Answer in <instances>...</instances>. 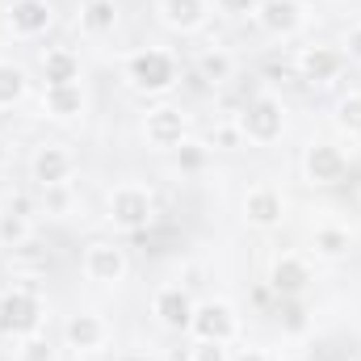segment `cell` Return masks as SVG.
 <instances>
[{"instance_id": "obj_1", "label": "cell", "mask_w": 361, "mask_h": 361, "mask_svg": "<svg viewBox=\"0 0 361 361\" xmlns=\"http://www.w3.org/2000/svg\"><path fill=\"white\" fill-rule=\"evenodd\" d=\"M122 76H126L130 89L160 97V92H169L173 85H177L180 68H177V59H173L169 51H160V47H143V51H130V55L122 59Z\"/></svg>"}, {"instance_id": "obj_2", "label": "cell", "mask_w": 361, "mask_h": 361, "mask_svg": "<svg viewBox=\"0 0 361 361\" xmlns=\"http://www.w3.org/2000/svg\"><path fill=\"white\" fill-rule=\"evenodd\" d=\"M105 219H109V227H118V231H143V227L156 219V197H152V189L139 185V180L114 185V189L105 193Z\"/></svg>"}, {"instance_id": "obj_3", "label": "cell", "mask_w": 361, "mask_h": 361, "mask_svg": "<svg viewBox=\"0 0 361 361\" xmlns=\"http://www.w3.org/2000/svg\"><path fill=\"white\" fill-rule=\"evenodd\" d=\"M42 319H47V307H42L38 290H30V286L0 290V332L4 336L25 341V336L42 332Z\"/></svg>"}, {"instance_id": "obj_4", "label": "cell", "mask_w": 361, "mask_h": 361, "mask_svg": "<svg viewBox=\"0 0 361 361\" xmlns=\"http://www.w3.org/2000/svg\"><path fill=\"white\" fill-rule=\"evenodd\" d=\"M235 122H240V130H244V143L269 147V143H277V139L286 135V105H281V97H273V92H257V97L244 105V114H240Z\"/></svg>"}, {"instance_id": "obj_5", "label": "cell", "mask_w": 361, "mask_h": 361, "mask_svg": "<svg viewBox=\"0 0 361 361\" xmlns=\"http://www.w3.org/2000/svg\"><path fill=\"white\" fill-rule=\"evenodd\" d=\"M143 139H147V147H156V152H177L180 143L189 139V114H185L180 105H156V109H147V118H143Z\"/></svg>"}, {"instance_id": "obj_6", "label": "cell", "mask_w": 361, "mask_h": 361, "mask_svg": "<svg viewBox=\"0 0 361 361\" xmlns=\"http://www.w3.org/2000/svg\"><path fill=\"white\" fill-rule=\"evenodd\" d=\"M189 332H193V341H223V345H231L240 336V315H235L231 302L210 298V302H197Z\"/></svg>"}, {"instance_id": "obj_7", "label": "cell", "mask_w": 361, "mask_h": 361, "mask_svg": "<svg viewBox=\"0 0 361 361\" xmlns=\"http://www.w3.org/2000/svg\"><path fill=\"white\" fill-rule=\"evenodd\" d=\"M193 311H197V302H193V294L185 286H160L152 294V315H156V324L164 332H189Z\"/></svg>"}, {"instance_id": "obj_8", "label": "cell", "mask_w": 361, "mask_h": 361, "mask_svg": "<svg viewBox=\"0 0 361 361\" xmlns=\"http://www.w3.org/2000/svg\"><path fill=\"white\" fill-rule=\"evenodd\" d=\"M4 21H8V34H13V38L30 42V38H42V34L51 30L55 8H51V0H8Z\"/></svg>"}, {"instance_id": "obj_9", "label": "cell", "mask_w": 361, "mask_h": 361, "mask_svg": "<svg viewBox=\"0 0 361 361\" xmlns=\"http://www.w3.org/2000/svg\"><path fill=\"white\" fill-rule=\"evenodd\" d=\"M130 269L126 261V248H118L114 240H92L85 248V277L97 281V286H118Z\"/></svg>"}, {"instance_id": "obj_10", "label": "cell", "mask_w": 361, "mask_h": 361, "mask_svg": "<svg viewBox=\"0 0 361 361\" xmlns=\"http://www.w3.org/2000/svg\"><path fill=\"white\" fill-rule=\"evenodd\" d=\"M76 173V156L63 147V143H42L34 156H30V180L38 185V189H47V185H68Z\"/></svg>"}, {"instance_id": "obj_11", "label": "cell", "mask_w": 361, "mask_h": 361, "mask_svg": "<svg viewBox=\"0 0 361 361\" xmlns=\"http://www.w3.org/2000/svg\"><path fill=\"white\" fill-rule=\"evenodd\" d=\"M286 219V193L277 185H252L244 193V223L257 231H273Z\"/></svg>"}, {"instance_id": "obj_12", "label": "cell", "mask_w": 361, "mask_h": 361, "mask_svg": "<svg viewBox=\"0 0 361 361\" xmlns=\"http://www.w3.org/2000/svg\"><path fill=\"white\" fill-rule=\"evenodd\" d=\"M302 173L311 185H341L349 173V160L336 143H311L307 156H302Z\"/></svg>"}, {"instance_id": "obj_13", "label": "cell", "mask_w": 361, "mask_h": 361, "mask_svg": "<svg viewBox=\"0 0 361 361\" xmlns=\"http://www.w3.org/2000/svg\"><path fill=\"white\" fill-rule=\"evenodd\" d=\"M257 21L273 38H290V34H298L307 25V4L302 0H261Z\"/></svg>"}, {"instance_id": "obj_14", "label": "cell", "mask_w": 361, "mask_h": 361, "mask_svg": "<svg viewBox=\"0 0 361 361\" xmlns=\"http://www.w3.org/2000/svg\"><path fill=\"white\" fill-rule=\"evenodd\" d=\"M345 51L341 47H302L298 51V76L311 80V85H328L345 72Z\"/></svg>"}, {"instance_id": "obj_15", "label": "cell", "mask_w": 361, "mask_h": 361, "mask_svg": "<svg viewBox=\"0 0 361 361\" xmlns=\"http://www.w3.org/2000/svg\"><path fill=\"white\" fill-rule=\"evenodd\" d=\"M63 341H68V349H76V353H101L105 341H109V324H105L101 315H92V311H80V315H72V319L63 324Z\"/></svg>"}, {"instance_id": "obj_16", "label": "cell", "mask_w": 361, "mask_h": 361, "mask_svg": "<svg viewBox=\"0 0 361 361\" xmlns=\"http://www.w3.org/2000/svg\"><path fill=\"white\" fill-rule=\"evenodd\" d=\"M269 286L281 294V298H298V294L311 286V265H307V257L281 252V257L269 265Z\"/></svg>"}, {"instance_id": "obj_17", "label": "cell", "mask_w": 361, "mask_h": 361, "mask_svg": "<svg viewBox=\"0 0 361 361\" xmlns=\"http://www.w3.org/2000/svg\"><path fill=\"white\" fill-rule=\"evenodd\" d=\"M156 13L173 34H193V30L206 25L210 0H156Z\"/></svg>"}, {"instance_id": "obj_18", "label": "cell", "mask_w": 361, "mask_h": 361, "mask_svg": "<svg viewBox=\"0 0 361 361\" xmlns=\"http://www.w3.org/2000/svg\"><path fill=\"white\" fill-rule=\"evenodd\" d=\"M38 72H42L47 89H55V85H80V55L72 47H47L38 55Z\"/></svg>"}, {"instance_id": "obj_19", "label": "cell", "mask_w": 361, "mask_h": 361, "mask_svg": "<svg viewBox=\"0 0 361 361\" xmlns=\"http://www.w3.org/2000/svg\"><path fill=\"white\" fill-rule=\"evenodd\" d=\"M85 105L89 97L80 85H55V89H42V114L55 118V122H76L85 118Z\"/></svg>"}, {"instance_id": "obj_20", "label": "cell", "mask_w": 361, "mask_h": 361, "mask_svg": "<svg viewBox=\"0 0 361 361\" xmlns=\"http://www.w3.org/2000/svg\"><path fill=\"white\" fill-rule=\"evenodd\" d=\"M349 248H353V231L341 227V223H319V227L311 231V252H315L319 261H345Z\"/></svg>"}, {"instance_id": "obj_21", "label": "cell", "mask_w": 361, "mask_h": 361, "mask_svg": "<svg viewBox=\"0 0 361 361\" xmlns=\"http://www.w3.org/2000/svg\"><path fill=\"white\" fill-rule=\"evenodd\" d=\"M193 72H197V80H206V85H227L231 76H235V55L227 51V47H206L197 59H193Z\"/></svg>"}, {"instance_id": "obj_22", "label": "cell", "mask_w": 361, "mask_h": 361, "mask_svg": "<svg viewBox=\"0 0 361 361\" xmlns=\"http://www.w3.org/2000/svg\"><path fill=\"white\" fill-rule=\"evenodd\" d=\"M118 30V0H85L80 4V34L85 38H105Z\"/></svg>"}, {"instance_id": "obj_23", "label": "cell", "mask_w": 361, "mask_h": 361, "mask_svg": "<svg viewBox=\"0 0 361 361\" xmlns=\"http://www.w3.org/2000/svg\"><path fill=\"white\" fill-rule=\"evenodd\" d=\"M30 240H34V219L21 214V210H13V206H4V210H0V248L17 252V248H25Z\"/></svg>"}, {"instance_id": "obj_24", "label": "cell", "mask_w": 361, "mask_h": 361, "mask_svg": "<svg viewBox=\"0 0 361 361\" xmlns=\"http://www.w3.org/2000/svg\"><path fill=\"white\" fill-rule=\"evenodd\" d=\"M25 92H30V76H25V68L13 63V59H0V109H13Z\"/></svg>"}, {"instance_id": "obj_25", "label": "cell", "mask_w": 361, "mask_h": 361, "mask_svg": "<svg viewBox=\"0 0 361 361\" xmlns=\"http://www.w3.org/2000/svg\"><path fill=\"white\" fill-rule=\"evenodd\" d=\"M72 206H76L72 180H68V185H47V189H42V210H47L51 219H68V214H72Z\"/></svg>"}, {"instance_id": "obj_26", "label": "cell", "mask_w": 361, "mask_h": 361, "mask_svg": "<svg viewBox=\"0 0 361 361\" xmlns=\"http://www.w3.org/2000/svg\"><path fill=\"white\" fill-rule=\"evenodd\" d=\"M336 126L353 139L361 135V92H349V97L336 101Z\"/></svg>"}, {"instance_id": "obj_27", "label": "cell", "mask_w": 361, "mask_h": 361, "mask_svg": "<svg viewBox=\"0 0 361 361\" xmlns=\"http://www.w3.org/2000/svg\"><path fill=\"white\" fill-rule=\"evenodd\" d=\"M206 160H210V143L185 139V143L177 147V164H180V173H202V169H206Z\"/></svg>"}, {"instance_id": "obj_28", "label": "cell", "mask_w": 361, "mask_h": 361, "mask_svg": "<svg viewBox=\"0 0 361 361\" xmlns=\"http://www.w3.org/2000/svg\"><path fill=\"white\" fill-rule=\"evenodd\" d=\"M235 152V147H244V130H240V122L231 118V122H219L214 126V135H210V152Z\"/></svg>"}, {"instance_id": "obj_29", "label": "cell", "mask_w": 361, "mask_h": 361, "mask_svg": "<svg viewBox=\"0 0 361 361\" xmlns=\"http://www.w3.org/2000/svg\"><path fill=\"white\" fill-rule=\"evenodd\" d=\"M17 361H55V349H51V341H47L42 332H34V336H25V341H21Z\"/></svg>"}, {"instance_id": "obj_30", "label": "cell", "mask_w": 361, "mask_h": 361, "mask_svg": "<svg viewBox=\"0 0 361 361\" xmlns=\"http://www.w3.org/2000/svg\"><path fill=\"white\" fill-rule=\"evenodd\" d=\"M189 361H235V357H231V345H223V341H193Z\"/></svg>"}, {"instance_id": "obj_31", "label": "cell", "mask_w": 361, "mask_h": 361, "mask_svg": "<svg viewBox=\"0 0 361 361\" xmlns=\"http://www.w3.org/2000/svg\"><path fill=\"white\" fill-rule=\"evenodd\" d=\"M214 8L223 13V17H257V8H261V0H214Z\"/></svg>"}, {"instance_id": "obj_32", "label": "cell", "mask_w": 361, "mask_h": 361, "mask_svg": "<svg viewBox=\"0 0 361 361\" xmlns=\"http://www.w3.org/2000/svg\"><path fill=\"white\" fill-rule=\"evenodd\" d=\"M341 51H345V59H349V63H361V21H353V25L345 30Z\"/></svg>"}, {"instance_id": "obj_33", "label": "cell", "mask_w": 361, "mask_h": 361, "mask_svg": "<svg viewBox=\"0 0 361 361\" xmlns=\"http://www.w3.org/2000/svg\"><path fill=\"white\" fill-rule=\"evenodd\" d=\"M240 361H269V357H265V353H257V349H252V353H244V357H240Z\"/></svg>"}, {"instance_id": "obj_34", "label": "cell", "mask_w": 361, "mask_h": 361, "mask_svg": "<svg viewBox=\"0 0 361 361\" xmlns=\"http://www.w3.org/2000/svg\"><path fill=\"white\" fill-rule=\"evenodd\" d=\"M286 361H307V357H286Z\"/></svg>"}, {"instance_id": "obj_35", "label": "cell", "mask_w": 361, "mask_h": 361, "mask_svg": "<svg viewBox=\"0 0 361 361\" xmlns=\"http://www.w3.org/2000/svg\"><path fill=\"white\" fill-rule=\"evenodd\" d=\"M349 361H361V357H349Z\"/></svg>"}]
</instances>
